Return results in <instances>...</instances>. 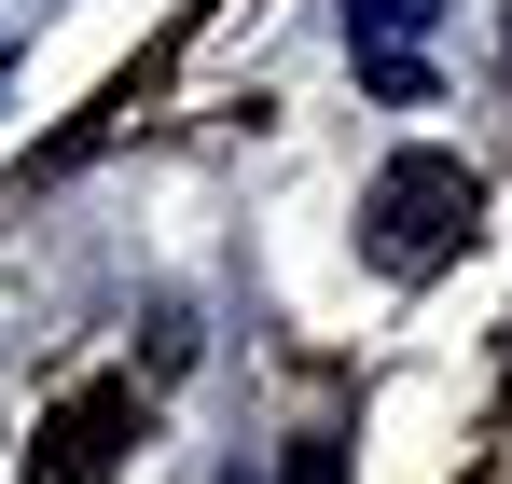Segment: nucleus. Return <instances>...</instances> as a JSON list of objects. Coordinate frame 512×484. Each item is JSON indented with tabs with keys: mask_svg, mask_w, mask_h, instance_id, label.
Here are the masks:
<instances>
[{
	"mask_svg": "<svg viewBox=\"0 0 512 484\" xmlns=\"http://www.w3.org/2000/svg\"><path fill=\"white\" fill-rule=\"evenodd\" d=\"M471 166L457 153H388L374 166V194H360V249L388 263V277H429V263H457L471 249Z\"/></svg>",
	"mask_w": 512,
	"mask_h": 484,
	"instance_id": "nucleus-1",
	"label": "nucleus"
},
{
	"mask_svg": "<svg viewBox=\"0 0 512 484\" xmlns=\"http://www.w3.org/2000/svg\"><path fill=\"white\" fill-rule=\"evenodd\" d=\"M429 14H443V0H346V42H360V56H416Z\"/></svg>",
	"mask_w": 512,
	"mask_h": 484,
	"instance_id": "nucleus-2",
	"label": "nucleus"
},
{
	"mask_svg": "<svg viewBox=\"0 0 512 484\" xmlns=\"http://www.w3.org/2000/svg\"><path fill=\"white\" fill-rule=\"evenodd\" d=\"M277 484H346V443H333V429H291V471H277Z\"/></svg>",
	"mask_w": 512,
	"mask_h": 484,
	"instance_id": "nucleus-3",
	"label": "nucleus"
},
{
	"mask_svg": "<svg viewBox=\"0 0 512 484\" xmlns=\"http://www.w3.org/2000/svg\"><path fill=\"white\" fill-rule=\"evenodd\" d=\"M0 70H14V56H0Z\"/></svg>",
	"mask_w": 512,
	"mask_h": 484,
	"instance_id": "nucleus-4",
	"label": "nucleus"
}]
</instances>
